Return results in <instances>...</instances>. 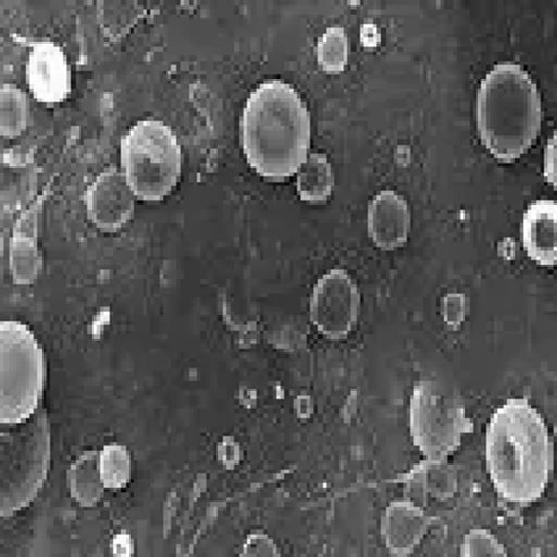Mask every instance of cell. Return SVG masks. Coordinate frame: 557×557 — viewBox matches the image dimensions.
<instances>
[{
    "label": "cell",
    "instance_id": "14",
    "mask_svg": "<svg viewBox=\"0 0 557 557\" xmlns=\"http://www.w3.org/2000/svg\"><path fill=\"white\" fill-rule=\"evenodd\" d=\"M41 205L34 203L15 223L10 240V270L15 285H34L39 277L44 260L39 253L38 225Z\"/></svg>",
    "mask_w": 557,
    "mask_h": 557
},
{
    "label": "cell",
    "instance_id": "16",
    "mask_svg": "<svg viewBox=\"0 0 557 557\" xmlns=\"http://www.w3.org/2000/svg\"><path fill=\"white\" fill-rule=\"evenodd\" d=\"M298 196L305 203H325L335 190V175L325 154L312 152L296 173Z\"/></svg>",
    "mask_w": 557,
    "mask_h": 557
},
{
    "label": "cell",
    "instance_id": "8",
    "mask_svg": "<svg viewBox=\"0 0 557 557\" xmlns=\"http://www.w3.org/2000/svg\"><path fill=\"white\" fill-rule=\"evenodd\" d=\"M309 312L320 335L330 341H344L355 330L361 312V292L349 272L333 268L318 278Z\"/></svg>",
    "mask_w": 557,
    "mask_h": 557
},
{
    "label": "cell",
    "instance_id": "11",
    "mask_svg": "<svg viewBox=\"0 0 557 557\" xmlns=\"http://www.w3.org/2000/svg\"><path fill=\"white\" fill-rule=\"evenodd\" d=\"M367 227L372 242L383 251L406 246L412 227L409 203L398 191H380L368 205Z\"/></svg>",
    "mask_w": 557,
    "mask_h": 557
},
{
    "label": "cell",
    "instance_id": "19",
    "mask_svg": "<svg viewBox=\"0 0 557 557\" xmlns=\"http://www.w3.org/2000/svg\"><path fill=\"white\" fill-rule=\"evenodd\" d=\"M317 60L327 75H341L349 62V39L343 26H330L318 39Z\"/></svg>",
    "mask_w": 557,
    "mask_h": 557
},
{
    "label": "cell",
    "instance_id": "23",
    "mask_svg": "<svg viewBox=\"0 0 557 557\" xmlns=\"http://www.w3.org/2000/svg\"><path fill=\"white\" fill-rule=\"evenodd\" d=\"M278 546L268 533L253 532L244 543L242 556L244 557H277Z\"/></svg>",
    "mask_w": 557,
    "mask_h": 557
},
{
    "label": "cell",
    "instance_id": "1",
    "mask_svg": "<svg viewBox=\"0 0 557 557\" xmlns=\"http://www.w3.org/2000/svg\"><path fill=\"white\" fill-rule=\"evenodd\" d=\"M554 451L541 412L525 398L507 399L487 428V470L496 493L517 506H532L550 483Z\"/></svg>",
    "mask_w": 557,
    "mask_h": 557
},
{
    "label": "cell",
    "instance_id": "17",
    "mask_svg": "<svg viewBox=\"0 0 557 557\" xmlns=\"http://www.w3.org/2000/svg\"><path fill=\"white\" fill-rule=\"evenodd\" d=\"M30 125V101L15 84H4L0 91V134L2 138H20Z\"/></svg>",
    "mask_w": 557,
    "mask_h": 557
},
{
    "label": "cell",
    "instance_id": "5",
    "mask_svg": "<svg viewBox=\"0 0 557 557\" xmlns=\"http://www.w3.org/2000/svg\"><path fill=\"white\" fill-rule=\"evenodd\" d=\"M121 172L139 201L159 203L177 188L183 151L172 128L160 120L136 123L121 139Z\"/></svg>",
    "mask_w": 557,
    "mask_h": 557
},
{
    "label": "cell",
    "instance_id": "22",
    "mask_svg": "<svg viewBox=\"0 0 557 557\" xmlns=\"http://www.w3.org/2000/svg\"><path fill=\"white\" fill-rule=\"evenodd\" d=\"M467 314H469V299H467V296L456 294V292L446 294V298L443 299V318L444 322L448 323V327L459 330Z\"/></svg>",
    "mask_w": 557,
    "mask_h": 557
},
{
    "label": "cell",
    "instance_id": "21",
    "mask_svg": "<svg viewBox=\"0 0 557 557\" xmlns=\"http://www.w3.org/2000/svg\"><path fill=\"white\" fill-rule=\"evenodd\" d=\"M461 556L465 557H504L506 548L488 530H472L462 539Z\"/></svg>",
    "mask_w": 557,
    "mask_h": 557
},
{
    "label": "cell",
    "instance_id": "3",
    "mask_svg": "<svg viewBox=\"0 0 557 557\" xmlns=\"http://www.w3.org/2000/svg\"><path fill=\"white\" fill-rule=\"evenodd\" d=\"M543 104L537 84L513 62L494 65L475 99V123L483 146L502 164H513L541 133Z\"/></svg>",
    "mask_w": 557,
    "mask_h": 557
},
{
    "label": "cell",
    "instance_id": "24",
    "mask_svg": "<svg viewBox=\"0 0 557 557\" xmlns=\"http://www.w3.org/2000/svg\"><path fill=\"white\" fill-rule=\"evenodd\" d=\"M556 133L552 134L550 141L545 149V178L556 188L557 186V147Z\"/></svg>",
    "mask_w": 557,
    "mask_h": 557
},
{
    "label": "cell",
    "instance_id": "4",
    "mask_svg": "<svg viewBox=\"0 0 557 557\" xmlns=\"http://www.w3.org/2000/svg\"><path fill=\"white\" fill-rule=\"evenodd\" d=\"M51 469V428L44 411L0 433V515L10 519L41 493Z\"/></svg>",
    "mask_w": 557,
    "mask_h": 557
},
{
    "label": "cell",
    "instance_id": "10",
    "mask_svg": "<svg viewBox=\"0 0 557 557\" xmlns=\"http://www.w3.org/2000/svg\"><path fill=\"white\" fill-rule=\"evenodd\" d=\"M26 81L33 96L45 104H58L70 97V65L64 51L54 41L44 39L33 45L26 64Z\"/></svg>",
    "mask_w": 557,
    "mask_h": 557
},
{
    "label": "cell",
    "instance_id": "9",
    "mask_svg": "<svg viewBox=\"0 0 557 557\" xmlns=\"http://www.w3.org/2000/svg\"><path fill=\"white\" fill-rule=\"evenodd\" d=\"M84 203L94 227L101 233H117L133 222L136 196L123 172L110 168L89 184Z\"/></svg>",
    "mask_w": 557,
    "mask_h": 557
},
{
    "label": "cell",
    "instance_id": "7",
    "mask_svg": "<svg viewBox=\"0 0 557 557\" xmlns=\"http://www.w3.org/2000/svg\"><path fill=\"white\" fill-rule=\"evenodd\" d=\"M412 443L425 461L443 462L474 431L459 393L438 381H420L409 406Z\"/></svg>",
    "mask_w": 557,
    "mask_h": 557
},
{
    "label": "cell",
    "instance_id": "2",
    "mask_svg": "<svg viewBox=\"0 0 557 557\" xmlns=\"http://www.w3.org/2000/svg\"><path fill=\"white\" fill-rule=\"evenodd\" d=\"M247 164L262 178L294 177L309 159L311 114L290 84L267 81L247 99L240 121Z\"/></svg>",
    "mask_w": 557,
    "mask_h": 557
},
{
    "label": "cell",
    "instance_id": "18",
    "mask_svg": "<svg viewBox=\"0 0 557 557\" xmlns=\"http://www.w3.org/2000/svg\"><path fill=\"white\" fill-rule=\"evenodd\" d=\"M99 474L107 491H123L133 478V457L127 446L120 443L107 444L99 456Z\"/></svg>",
    "mask_w": 557,
    "mask_h": 557
},
{
    "label": "cell",
    "instance_id": "6",
    "mask_svg": "<svg viewBox=\"0 0 557 557\" xmlns=\"http://www.w3.org/2000/svg\"><path fill=\"white\" fill-rule=\"evenodd\" d=\"M44 348L33 330L7 320L0 325V424L17 425L39 411L45 391Z\"/></svg>",
    "mask_w": 557,
    "mask_h": 557
},
{
    "label": "cell",
    "instance_id": "12",
    "mask_svg": "<svg viewBox=\"0 0 557 557\" xmlns=\"http://www.w3.org/2000/svg\"><path fill=\"white\" fill-rule=\"evenodd\" d=\"M431 520L411 498L394 500L381 517V537L393 556H411L430 532Z\"/></svg>",
    "mask_w": 557,
    "mask_h": 557
},
{
    "label": "cell",
    "instance_id": "15",
    "mask_svg": "<svg viewBox=\"0 0 557 557\" xmlns=\"http://www.w3.org/2000/svg\"><path fill=\"white\" fill-rule=\"evenodd\" d=\"M97 456L99 451H84L76 457L75 462L67 470V488H70L71 498L86 509L99 506L107 491L99 474Z\"/></svg>",
    "mask_w": 557,
    "mask_h": 557
},
{
    "label": "cell",
    "instance_id": "25",
    "mask_svg": "<svg viewBox=\"0 0 557 557\" xmlns=\"http://www.w3.org/2000/svg\"><path fill=\"white\" fill-rule=\"evenodd\" d=\"M218 456H220L222 462H225L227 467H235V465H238V461H240V446H238L233 438H225L222 446L218 448Z\"/></svg>",
    "mask_w": 557,
    "mask_h": 557
},
{
    "label": "cell",
    "instance_id": "20",
    "mask_svg": "<svg viewBox=\"0 0 557 557\" xmlns=\"http://www.w3.org/2000/svg\"><path fill=\"white\" fill-rule=\"evenodd\" d=\"M412 485H417L422 494H431L438 500L450 498L456 493V478L451 475L450 469L443 462L424 461L412 470Z\"/></svg>",
    "mask_w": 557,
    "mask_h": 557
},
{
    "label": "cell",
    "instance_id": "13",
    "mask_svg": "<svg viewBox=\"0 0 557 557\" xmlns=\"http://www.w3.org/2000/svg\"><path fill=\"white\" fill-rule=\"evenodd\" d=\"M522 244L525 255L539 267L554 268L557 262V205L541 199L525 209L522 218Z\"/></svg>",
    "mask_w": 557,
    "mask_h": 557
}]
</instances>
